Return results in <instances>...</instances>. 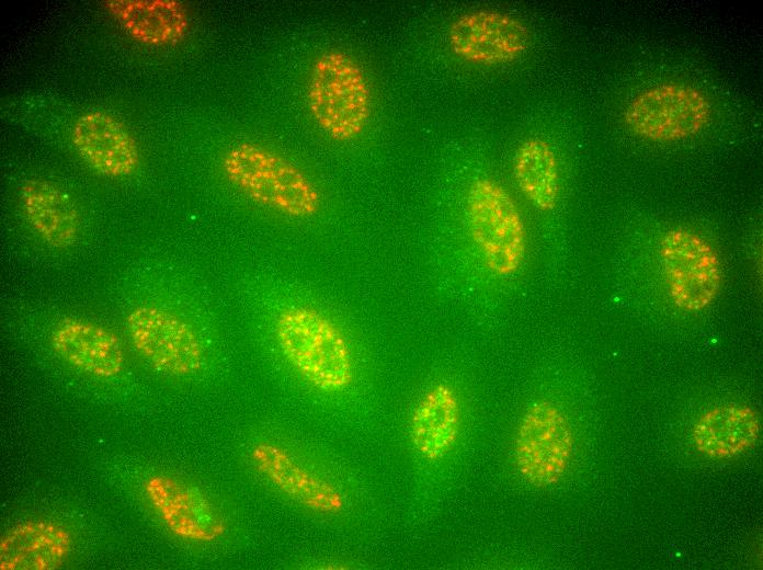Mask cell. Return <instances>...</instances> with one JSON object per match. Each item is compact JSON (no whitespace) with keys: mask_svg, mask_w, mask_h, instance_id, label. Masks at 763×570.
<instances>
[{"mask_svg":"<svg viewBox=\"0 0 763 570\" xmlns=\"http://www.w3.org/2000/svg\"><path fill=\"white\" fill-rule=\"evenodd\" d=\"M221 167L228 181L259 205L296 218L320 209L321 196L310 179L270 149L241 142L225 153Z\"/></svg>","mask_w":763,"mask_h":570,"instance_id":"obj_2","label":"cell"},{"mask_svg":"<svg viewBox=\"0 0 763 570\" xmlns=\"http://www.w3.org/2000/svg\"><path fill=\"white\" fill-rule=\"evenodd\" d=\"M659 253L668 292L676 307L695 312L716 299L722 281L721 264L706 239L676 227L664 233Z\"/></svg>","mask_w":763,"mask_h":570,"instance_id":"obj_6","label":"cell"},{"mask_svg":"<svg viewBox=\"0 0 763 570\" xmlns=\"http://www.w3.org/2000/svg\"><path fill=\"white\" fill-rule=\"evenodd\" d=\"M145 493L164 525L178 537L213 542L226 532L223 515L201 492L168 475H153Z\"/></svg>","mask_w":763,"mask_h":570,"instance_id":"obj_10","label":"cell"},{"mask_svg":"<svg viewBox=\"0 0 763 570\" xmlns=\"http://www.w3.org/2000/svg\"><path fill=\"white\" fill-rule=\"evenodd\" d=\"M78 155L95 171L110 178L134 174L140 164L136 139L114 115L95 110L80 115L71 129Z\"/></svg>","mask_w":763,"mask_h":570,"instance_id":"obj_11","label":"cell"},{"mask_svg":"<svg viewBox=\"0 0 763 570\" xmlns=\"http://www.w3.org/2000/svg\"><path fill=\"white\" fill-rule=\"evenodd\" d=\"M711 105L697 88L667 82L650 87L631 99L624 121L638 137L672 142L701 133L709 123Z\"/></svg>","mask_w":763,"mask_h":570,"instance_id":"obj_5","label":"cell"},{"mask_svg":"<svg viewBox=\"0 0 763 570\" xmlns=\"http://www.w3.org/2000/svg\"><path fill=\"white\" fill-rule=\"evenodd\" d=\"M275 338L286 360L311 386L338 391L353 381L352 353L339 326L305 305L283 308L275 319Z\"/></svg>","mask_w":763,"mask_h":570,"instance_id":"obj_1","label":"cell"},{"mask_svg":"<svg viewBox=\"0 0 763 570\" xmlns=\"http://www.w3.org/2000/svg\"><path fill=\"white\" fill-rule=\"evenodd\" d=\"M470 233L487 269L498 276L514 274L525 254V227L506 190L496 181L475 180L467 193Z\"/></svg>","mask_w":763,"mask_h":570,"instance_id":"obj_4","label":"cell"},{"mask_svg":"<svg viewBox=\"0 0 763 570\" xmlns=\"http://www.w3.org/2000/svg\"><path fill=\"white\" fill-rule=\"evenodd\" d=\"M760 435L758 413L749 406L728 403L704 412L692 431L693 442L703 455L730 458L751 449Z\"/></svg>","mask_w":763,"mask_h":570,"instance_id":"obj_18","label":"cell"},{"mask_svg":"<svg viewBox=\"0 0 763 570\" xmlns=\"http://www.w3.org/2000/svg\"><path fill=\"white\" fill-rule=\"evenodd\" d=\"M71 534L48 520H27L9 528L0 542L1 570H55L69 557Z\"/></svg>","mask_w":763,"mask_h":570,"instance_id":"obj_14","label":"cell"},{"mask_svg":"<svg viewBox=\"0 0 763 570\" xmlns=\"http://www.w3.org/2000/svg\"><path fill=\"white\" fill-rule=\"evenodd\" d=\"M309 111L322 130L338 141L362 134L372 112V93L358 62L332 49L312 64L308 86Z\"/></svg>","mask_w":763,"mask_h":570,"instance_id":"obj_3","label":"cell"},{"mask_svg":"<svg viewBox=\"0 0 763 570\" xmlns=\"http://www.w3.org/2000/svg\"><path fill=\"white\" fill-rule=\"evenodd\" d=\"M126 328L135 349L158 371L183 377L201 369V342L179 316L158 307L139 306L126 317Z\"/></svg>","mask_w":763,"mask_h":570,"instance_id":"obj_8","label":"cell"},{"mask_svg":"<svg viewBox=\"0 0 763 570\" xmlns=\"http://www.w3.org/2000/svg\"><path fill=\"white\" fill-rule=\"evenodd\" d=\"M50 344L64 361L100 378L117 376L124 366V351L118 337L88 320L64 318L54 327Z\"/></svg>","mask_w":763,"mask_h":570,"instance_id":"obj_13","label":"cell"},{"mask_svg":"<svg viewBox=\"0 0 763 570\" xmlns=\"http://www.w3.org/2000/svg\"><path fill=\"white\" fill-rule=\"evenodd\" d=\"M251 458L271 485L299 504L319 513H337L343 508L338 489L307 470L282 446L260 442L253 446Z\"/></svg>","mask_w":763,"mask_h":570,"instance_id":"obj_12","label":"cell"},{"mask_svg":"<svg viewBox=\"0 0 763 570\" xmlns=\"http://www.w3.org/2000/svg\"><path fill=\"white\" fill-rule=\"evenodd\" d=\"M103 7L128 36L148 46L175 45L190 26L187 11L176 0H106Z\"/></svg>","mask_w":763,"mask_h":570,"instance_id":"obj_15","label":"cell"},{"mask_svg":"<svg viewBox=\"0 0 763 570\" xmlns=\"http://www.w3.org/2000/svg\"><path fill=\"white\" fill-rule=\"evenodd\" d=\"M513 174L523 195L539 210L550 212L560 193L557 157L550 145L537 137L524 140L513 159Z\"/></svg>","mask_w":763,"mask_h":570,"instance_id":"obj_19","label":"cell"},{"mask_svg":"<svg viewBox=\"0 0 763 570\" xmlns=\"http://www.w3.org/2000/svg\"><path fill=\"white\" fill-rule=\"evenodd\" d=\"M22 210L33 230L54 248H68L78 237L80 214L73 201L55 183L26 180L20 187Z\"/></svg>","mask_w":763,"mask_h":570,"instance_id":"obj_16","label":"cell"},{"mask_svg":"<svg viewBox=\"0 0 763 570\" xmlns=\"http://www.w3.org/2000/svg\"><path fill=\"white\" fill-rule=\"evenodd\" d=\"M460 429V406L454 388L433 386L419 401L410 419V437L415 449L429 460L445 456L455 445Z\"/></svg>","mask_w":763,"mask_h":570,"instance_id":"obj_17","label":"cell"},{"mask_svg":"<svg viewBox=\"0 0 763 570\" xmlns=\"http://www.w3.org/2000/svg\"><path fill=\"white\" fill-rule=\"evenodd\" d=\"M573 434L566 415L550 401H538L523 414L514 441V461L531 485L557 483L567 471L573 452Z\"/></svg>","mask_w":763,"mask_h":570,"instance_id":"obj_7","label":"cell"},{"mask_svg":"<svg viewBox=\"0 0 763 570\" xmlns=\"http://www.w3.org/2000/svg\"><path fill=\"white\" fill-rule=\"evenodd\" d=\"M453 53L475 65H501L522 56L529 45L528 29L516 18L493 10L456 16L448 26Z\"/></svg>","mask_w":763,"mask_h":570,"instance_id":"obj_9","label":"cell"}]
</instances>
